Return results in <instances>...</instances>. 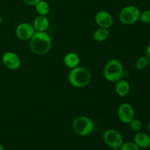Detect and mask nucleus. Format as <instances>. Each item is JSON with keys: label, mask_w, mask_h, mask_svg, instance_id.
<instances>
[{"label": "nucleus", "mask_w": 150, "mask_h": 150, "mask_svg": "<svg viewBox=\"0 0 150 150\" xmlns=\"http://www.w3.org/2000/svg\"><path fill=\"white\" fill-rule=\"evenodd\" d=\"M149 59L146 56H142L136 62V67L139 70H143L149 65Z\"/></svg>", "instance_id": "f3484780"}, {"label": "nucleus", "mask_w": 150, "mask_h": 150, "mask_svg": "<svg viewBox=\"0 0 150 150\" xmlns=\"http://www.w3.org/2000/svg\"><path fill=\"white\" fill-rule=\"evenodd\" d=\"M124 74V69L121 62L116 59L105 63L103 68V76L108 81L116 83L121 79Z\"/></svg>", "instance_id": "7ed1b4c3"}, {"label": "nucleus", "mask_w": 150, "mask_h": 150, "mask_svg": "<svg viewBox=\"0 0 150 150\" xmlns=\"http://www.w3.org/2000/svg\"><path fill=\"white\" fill-rule=\"evenodd\" d=\"M72 127L77 135L81 136H87L93 132L94 123L89 117L81 115L74 119Z\"/></svg>", "instance_id": "20e7f679"}, {"label": "nucleus", "mask_w": 150, "mask_h": 150, "mask_svg": "<svg viewBox=\"0 0 150 150\" xmlns=\"http://www.w3.org/2000/svg\"><path fill=\"white\" fill-rule=\"evenodd\" d=\"M95 21L99 27L109 29L114 23L112 15L105 10H100L95 15Z\"/></svg>", "instance_id": "9d476101"}, {"label": "nucleus", "mask_w": 150, "mask_h": 150, "mask_svg": "<svg viewBox=\"0 0 150 150\" xmlns=\"http://www.w3.org/2000/svg\"><path fill=\"white\" fill-rule=\"evenodd\" d=\"M35 10L39 16H47L50 13L51 7L49 4L44 0H40L35 5Z\"/></svg>", "instance_id": "dca6fc26"}, {"label": "nucleus", "mask_w": 150, "mask_h": 150, "mask_svg": "<svg viewBox=\"0 0 150 150\" xmlns=\"http://www.w3.org/2000/svg\"><path fill=\"white\" fill-rule=\"evenodd\" d=\"M141 13L140 9L136 6L127 5L122 9L119 15V18L123 24H134L140 18Z\"/></svg>", "instance_id": "39448f33"}, {"label": "nucleus", "mask_w": 150, "mask_h": 150, "mask_svg": "<svg viewBox=\"0 0 150 150\" xmlns=\"http://www.w3.org/2000/svg\"><path fill=\"white\" fill-rule=\"evenodd\" d=\"M92 80V74L87 68L78 67L71 69L68 74V81L73 86L83 88L88 86Z\"/></svg>", "instance_id": "f03ea898"}, {"label": "nucleus", "mask_w": 150, "mask_h": 150, "mask_svg": "<svg viewBox=\"0 0 150 150\" xmlns=\"http://www.w3.org/2000/svg\"><path fill=\"white\" fill-rule=\"evenodd\" d=\"M0 150H4V146H3L1 144H0Z\"/></svg>", "instance_id": "5701e85b"}, {"label": "nucleus", "mask_w": 150, "mask_h": 150, "mask_svg": "<svg viewBox=\"0 0 150 150\" xmlns=\"http://www.w3.org/2000/svg\"><path fill=\"white\" fill-rule=\"evenodd\" d=\"M36 32L32 23L23 22L18 25L16 29V35L21 40H28L32 38Z\"/></svg>", "instance_id": "1a4fd4ad"}, {"label": "nucleus", "mask_w": 150, "mask_h": 150, "mask_svg": "<svg viewBox=\"0 0 150 150\" xmlns=\"http://www.w3.org/2000/svg\"><path fill=\"white\" fill-rule=\"evenodd\" d=\"M117 115L121 122L129 124L130 121L135 118V110L131 104L124 103L119 106Z\"/></svg>", "instance_id": "0eeeda50"}, {"label": "nucleus", "mask_w": 150, "mask_h": 150, "mask_svg": "<svg viewBox=\"0 0 150 150\" xmlns=\"http://www.w3.org/2000/svg\"><path fill=\"white\" fill-rule=\"evenodd\" d=\"M26 5L29 6H35L38 2H39L40 0H22Z\"/></svg>", "instance_id": "412c9836"}, {"label": "nucleus", "mask_w": 150, "mask_h": 150, "mask_svg": "<svg viewBox=\"0 0 150 150\" xmlns=\"http://www.w3.org/2000/svg\"><path fill=\"white\" fill-rule=\"evenodd\" d=\"M146 57L149 59L150 61V44L146 48Z\"/></svg>", "instance_id": "4be33fe9"}, {"label": "nucleus", "mask_w": 150, "mask_h": 150, "mask_svg": "<svg viewBox=\"0 0 150 150\" xmlns=\"http://www.w3.org/2000/svg\"><path fill=\"white\" fill-rule=\"evenodd\" d=\"M109 36V31L108 29L99 27L94 32L93 38L97 42H103L106 40Z\"/></svg>", "instance_id": "2eb2a0df"}, {"label": "nucleus", "mask_w": 150, "mask_h": 150, "mask_svg": "<svg viewBox=\"0 0 150 150\" xmlns=\"http://www.w3.org/2000/svg\"><path fill=\"white\" fill-rule=\"evenodd\" d=\"M1 61L7 69L11 70H18L21 64L19 56L13 51H7L4 53L1 57Z\"/></svg>", "instance_id": "6e6552de"}, {"label": "nucleus", "mask_w": 150, "mask_h": 150, "mask_svg": "<svg viewBox=\"0 0 150 150\" xmlns=\"http://www.w3.org/2000/svg\"><path fill=\"white\" fill-rule=\"evenodd\" d=\"M111 150H120V148H111Z\"/></svg>", "instance_id": "393cba45"}, {"label": "nucleus", "mask_w": 150, "mask_h": 150, "mask_svg": "<svg viewBox=\"0 0 150 150\" xmlns=\"http://www.w3.org/2000/svg\"><path fill=\"white\" fill-rule=\"evenodd\" d=\"M32 25L36 32H46L50 25L49 19L46 16L38 15L34 20Z\"/></svg>", "instance_id": "9b49d317"}, {"label": "nucleus", "mask_w": 150, "mask_h": 150, "mask_svg": "<svg viewBox=\"0 0 150 150\" xmlns=\"http://www.w3.org/2000/svg\"><path fill=\"white\" fill-rule=\"evenodd\" d=\"M103 141L111 148H120L124 142L122 134L115 129L107 130L103 134Z\"/></svg>", "instance_id": "423d86ee"}, {"label": "nucleus", "mask_w": 150, "mask_h": 150, "mask_svg": "<svg viewBox=\"0 0 150 150\" xmlns=\"http://www.w3.org/2000/svg\"><path fill=\"white\" fill-rule=\"evenodd\" d=\"M120 150H139L140 148L134 143V142H123L122 144L120 147Z\"/></svg>", "instance_id": "6ab92c4d"}, {"label": "nucleus", "mask_w": 150, "mask_h": 150, "mask_svg": "<svg viewBox=\"0 0 150 150\" xmlns=\"http://www.w3.org/2000/svg\"><path fill=\"white\" fill-rule=\"evenodd\" d=\"M139 20L144 23H150V10H144L141 13Z\"/></svg>", "instance_id": "aec40b11"}, {"label": "nucleus", "mask_w": 150, "mask_h": 150, "mask_svg": "<svg viewBox=\"0 0 150 150\" xmlns=\"http://www.w3.org/2000/svg\"><path fill=\"white\" fill-rule=\"evenodd\" d=\"M1 22H2V17H1V16H0V24L1 23Z\"/></svg>", "instance_id": "a878e982"}, {"label": "nucleus", "mask_w": 150, "mask_h": 150, "mask_svg": "<svg viewBox=\"0 0 150 150\" xmlns=\"http://www.w3.org/2000/svg\"><path fill=\"white\" fill-rule=\"evenodd\" d=\"M80 63V57L75 52H69L64 56V64L67 68L73 69L78 67Z\"/></svg>", "instance_id": "4468645a"}, {"label": "nucleus", "mask_w": 150, "mask_h": 150, "mask_svg": "<svg viewBox=\"0 0 150 150\" xmlns=\"http://www.w3.org/2000/svg\"><path fill=\"white\" fill-rule=\"evenodd\" d=\"M128 125H130V129H131L133 131L136 132V133H137V132L141 131V130L142 129V127H143L142 122H141L139 120H138V119H136V118L132 120Z\"/></svg>", "instance_id": "a211bd4d"}, {"label": "nucleus", "mask_w": 150, "mask_h": 150, "mask_svg": "<svg viewBox=\"0 0 150 150\" xmlns=\"http://www.w3.org/2000/svg\"><path fill=\"white\" fill-rule=\"evenodd\" d=\"M115 83V92L117 95L120 97H125L130 93V85L126 79L122 78Z\"/></svg>", "instance_id": "f8f14e48"}, {"label": "nucleus", "mask_w": 150, "mask_h": 150, "mask_svg": "<svg viewBox=\"0 0 150 150\" xmlns=\"http://www.w3.org/2000/svg\"><path fill=\"white\" fill-rule=\"evenodd\" d=\"M29 40L31 51L38 55L47 54L52 46V40L46 32H35Z\"/></svg>", "instance_id": "f257e3e1"}, {"label": "nucleus", "mask_w": 150, "mask_h": 150, "mask_svg": "<svg viewBox=\"0 0 150 150\" xmlns=\"http://www.w3.org/2000/svg\"><path fill=\"white\" fill-rule=\"evenodd\" d=\"M133 142L142 149H146L150 146V137L144 132H137L133 138Z\"/></svg>", "instance_id": "ddd939ff"}, {"label": "nucleus", "mask_w": 150, "mask_h": 150, "mask_svg": "<svg viewBox=\"0 0 150 150\" xmlns=\"http://www.w3.org/2000/svg\"><path fill=\"white\" fill-rule=\"evenodd\" d=\"M148 130H149V133H150V121H149V124H148Z\"/></svg>", "instance_id": "b1692460"}]
</instances>
